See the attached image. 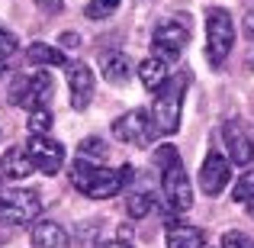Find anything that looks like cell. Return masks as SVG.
<instances>
[{
    "label": "cell",
    "instance_id": "cell-1",
    "mask_svg": "<svg viewBox=\"0 0 254 248\" xmlns=\"http://www.w3.org/2000/svg\"><path fill=\"white\" fill-rule=\"evenodd\" d=\"M132 165H126L123 171H110V167H100V165H90L87 158H77L71 165V187L84 197H93V200H110L123 190L126 184L132 180Z\"/></svg>",
    "mask_w": 254,
    "mask_h": 248
},
{
    "label": "cell",
    "instance_id": "cell-2",
    "mask_svg": "<svg viewBox=\"0 0 254 248\" xmlns=\"http://www.w3.org/2000/svg\"><path fill=\"white\" fill-rule=\"evenodd\" d=\"M155 165L161 167V190H164L168 206L177 213L190 210L193 206V187H190V177H187L184 165H180V155L171 145H161L155 152Z\"/></svg>",
    "mask_w": 254,
    "mask_h": 248
},
{
    "label": "cell",
    "instance_id": "cell-3",
    "mask_svg": "<svg viewBox=\"0 0 254 248\" xmlns=\"http://www.w3.org/2000/svg\"><path fill=\"white\" fill-rule=\"evenodd\" d=\"M155 106H151V123H155L158 136H171L180 129V103H184V78H168L158 87Z\"/></svg>",
    "mask_w": 254,
    "mask_h": 248
},
{
    "label": "cell",
    "instance_id": "cell-4",
    "mask_svg": "<svg viewBox=\"0 0 254 248\" xmlns=\"http://www.w3.org/2000/svg\"><path fill=\"white\" fill-rule=\"evenodd\" d=\"M232 45H235V26H232L229 10H222V6L206 10V58L212 68H219L229 58Z\"/></svg>",
    "mask_w": 254,
    "mask_h": 248
},
{
    "label": "cell",
    "instance_id": "cell-5",
    "mask_svg": "<svg viewBox=\"0 0 254 248\" xmlns=\"http://www.w3.org/2000/svg\"><path fill=\"white\" fill-rule=\"evenodd\" d=\"M113 136L123 139V142H129V145L145 149V145L155 142L158 129H155V123H151V113H145V110H129L126 116H119L116 123H113Z\"/></svg>",
    "mask_w": 254,
    "mask_h": 248
},
{
    "label": "cell",
    "instance_id": "cell-6",
    "mask_svg": "<svg viewBox=\"0 0 254 248\" xmlns=\"http://www.w3.org/2000/svg\"><path fill=\"white\" fill-rule=\"evenodd\" d=\"M26 155H29L32 167L42 171L45 177H55V174L62 171V165H64V149L55 142V139H49V136H32Z\"/></svg>",
    "mask_w": 254,
    "mask_h": 248
},
{
    "label": "cell",
    "instance_id": "cell-7",
    "mask_svg": "<svg viewBox=\"0 0 254 248\" xmlns=\"http://www.w3.org/2000/svg\"><path fill=\"white\" fill-rule=\"evenodd\" d=\"M42 210V200H39V190H19L13 197H3L0 193V223H29L32 216H39Z\"/></svg>",
    "mask_w": 254,
    "mask_h": 248
},
{
    "label": "cell",
    "instance_id": "cell-8",
    "mask_svg": "<svg viewBox=\"0 0 254 248\" xmlns=\"http://www.w3.org/2000/svg\"><path fill=\"white\" fill-rule=\"evenodd\" d=\"M229 177H232L229 162H225L219 152H209L203 167H199V190H203L206 197H219V193L225 190V184H229Z\"/></svg>",
    "mask_w": 254,
    "mask_h": 248
},
{
    "label": "cell",
    "instance_id": "cell-9",
    "mask_svg": "<svg viewBox=\"0 0 254 248\" xmlns=\"http://www.w3.org/2000/svg\"><path fill=\"white\" fill-rule=\"evenodd\" d=\"M222 139H225V149H229L232 162H235V165H251L254 139H251V132L245 129L242 119H229V123L222 126Z\"/></svg>",
    "mask_w": 254,
    "mask_h": 248
},
{
    "label": "cell",
    "instance_id": "cell-10",
    "mask_svg": "<svg viewBox=\"0 0 254 248\" xmlns=\"http://www.w3.org/2000/svg\"><path fill=\"white\" fill-rule=\"evenodd\" d=\"M155 49L161 52V58H177L180 52L187 49V42H190V29H187L184 23H174V19H168V23H161L155 29Z\"/></svg>",
    "mask_w": 254,
    "mask_h": 248
},
{
    "label": "cell",
    "instance_id": "cell-11",
    "mask_svg": "<svg viewBox=\"0 0 254 248\" xmlns=\"http://www.w3.org/2000/svg\"><path fill=\"white\" fill-rule=\"evenodd\" d=\"M68 90H71V106L87 110L93 100V71L87 65H68Z\"/></svg>",
    "mask_w": 254,
    "mask_h": 248
},
{
    "label": "cell",
    "instance_id": "cell-12",
    "mask_svg": "<svg viewBox=\"0 0 254 248\" xmlns=\"http://www.w3.org/2000/svg\"><path fill=\"white\" fill-rule=\"evenodd\" d=\"M206 245V236L203 229L196 226H187V223H168V248H203Z\"/></svg>",
    "mask_w": 254,
    "mask_h": 248
},
{
    "label": "cell",
    "instance_id": "cell-13",
    "mask_svg": "<svg viewBox=\"0 0 254 248\" xmlns=\"http://www.w3.org/2000/svg\"><path fill=\"white\" fill-rule=\"evenodd\" d=\"M0 174L6 180H23L32 174V162L26 155V149H6L3 158H0Z\"/></svg>",
    "mask_w": 254,
    "mask_h": 248
},
{
    "label": "cell",
    "instance_id": "cell-14",
    "mask_svg": "<svg viewBox=\"0 0 254 248\" xmlns=\"http://www.w3.org/2000/svg\"><path fill=\"white\" fill-rule=\"evenodd\" d=\"M71 236L58 223H39L32 229V248H68Z\"/></svg>",
    "mask_w": 254,
    "mask_h": 248
},
{
    "label": "cell",
    "instance_id": "cell-15",
    "mask_svg": "<svg viewBox=\"0 0 254 248\" xmlns=\"http://www.w3.org/2000/svg\"><path fill=\"white\" fill-rule=\"evenodd\" d=\"M138 81L145 84V90H158V87L168 81V62L161 55H148L138 65Z\"/></svg>",
    "mask_w": 254,
    "mask_h": 248
},
{
    "label": "cell",
    "instance_id": "cell-16",
    "mask_svg": "<svg viewBox=\"0 0 254 248\" xmlns=\"http://www.w3.org/2000/svg\"><path fill=\"white\" fill-rule=\"evenodd\" d=\"M52 93H55V81H52V75L39 71L36 78H29V93H26L23 106H45L52 100Z\"/></svg>",
    "mask_w": 254,
    "mask_h": 248
},
{
    "label": "cell",
    "instance_id": "cell-17",
    "mask_svg": "<svg viewBox=\"0 0 254 248\" xmlns=\"http://www.w3.org/2000/svg\"><path fill=\"white\" fill-rule=\"evenodd\" d=\"M26 58H29V65H39V68H55V65H68L64 62V52H58L55 45H45V42H32L29 49H26Z\"/></svg>",
    "mask_w": 254,
    "mask_h": 248
},
{
    "label": "cell",
    "instance_id": "cell-18",
    "mask_svg": "<svg viewBox=\"0 0 254 248\" xmlns=\"http://www.w3.org/2000/svg\"><path fill=\"white\" fill-rule=\"evenodd\" d=\"M129 75H132V65H129V58L123 55V52H116V55H106V62H103V78L110 84H126L129 81Z\"/></svg>",
    "mask_w": 254,
    "mask_h": 248
},
{
    "label": "cell",
    "instance_id": "cell-19",
    "mask_svg": "<svg viewBox=\"0 0 254 248\" xmlns=\"http://www.w3.org/2000/svg\"><path fill=\"white\" fill-rule=\"evenodd\" d=\"M126 210H129V216H132V219H145L151 210H155V193H151V190H138V193H132V197L126 200Z\"/></svg>",
    "mask_w": 254,
    "mask_h": 248
},
{
    "label": "cell",
    "instance_id": "cell-20",
    "mask_svg": "<svg viewBox=\"0 0 254 248\" xmlns=\"http://www.w3.org/2000/svg\"><path fill=\"white\" fill-rule=\"evenodd\" d=\"M52 123H55V119H52V113L45 110V106H36V110H32V116H29V132H32V136H45V132L52 129Z\"/></svg>",
    "mask_w": 254,
    "mask_h": 248
},
{
    "label": "cell",
    "instance_id": "cell-21",
    "mask_svg": "<svg viewBox=\"0 0 254 248\" xmlns=\"http://www.w3.org/2000/svg\"><path fill=\"white\" fill-rule=\"evenodd\" d=\"M119 3H123V0H90L84 13H87L90 19H106V16H113V13H116Z\"/></svg>",
    "mask_w": 254,
    "mask_h": 248
},
{
    "label": "cell",
    "instance_id": "cell-22",
    "mask_svg": "<svg viewBox=\"0 0 254 248\" xmlns=\"http://www.w3.org/2000/svg\"><path fill=\"white\" fill-rule=\"evenodd\" d=\"M110 155V149H106L103 142H100V139H84L81 142V158H93V162H103V158Z\"/></svg>",
    "mask_w": 254,
    "mask_h": 248
},
{
    "label": "cell",
    "instance_id": "cell-23",
    "mask_svg": "<svg viewBox=\"0 0 254 248\" xmlns=\"http://www.w3.org/2000/svg\"><path fill=\"white\" fill-rule=\"evenodd\" d=\"M232 197H235L238 203H248V200H254V167L235 184V193H232Z\"/></svg>",
    "mask_w": 254,
    "mask_h": 248
},
{
    "label": "cell",
    "instance_id": "cell-24",
    "mask_svg": "<svg viewBox=\"0 0 254 248\" xmlns=\"http://www.w3.org/2000/svg\"><path fill=\"white\" fill-rule=\"evenodd\" d=\"M26 93H29V78H16V81L10 84V93H6V100H10L13 106L26 103Z\"/></svg>",
    "mask_w": 254,
    "mask_h": 248
},
{
    "label": "cell",
    "instance_id": "cell-25",
    "mask_svg": "<svg viewBox=\"0 0 254 248\" xmlns=\"http://www.w3.org/2000/svg\"><path fill=\"white\" fill-rule=\"evenodd\" d=\"M16 49H19L16 36H13L10 29H3V26H0V62H6V58H10Z\"/></svg>",
    "mask_w": 254,
    "mask_h": 248
},
{
    "label": "cell",
    "instance_id": "cell-26",
    "mask_svg": "<svg viewBox=\"0 0 254 248\" xmlns=\"http://www.w3.org/2000/svg\"><path fill=\"white\" fill-rule=\"evenodd\" d=\"M222 248H248V239H245L242 232H229V236L222 239Z\"/></svg>",
    "mask_w": 254,
    "mask_h": 248
},
{
    "label": "cell",
    "instance_id": "cell-27",
    "mask_svg": "<svg viewBox=\"0 0 254 248\" xmlns=\"http://www.w3.org/2000/svg\"><path fill=\"white\" fill-rule=\"evenodd\" d=\"M36 6H39L42 13H49V16L62 13V0H36Z\"/></svg>",
    "mask_w": 254,
    "mask_h": 248
},
{
    "label": "cell",
    "instance_id": "cell-28",
    "mask_svg": "<svg viewBox=\"0 0 254 248\" xmlns=\"http://www.w3.org/2000/svg\"><path fill=\"white\" fill-rule=\"evenodd\" d=\"M58 39H62L64 49H81V36H77V32H62Z\"/></svg>",
    "mask_w": 254,
    "mask_h": 248
},
{
    "label": "cell",
    "instance_id": "cell-29",
    "mask_svg": "<svg viewBox=\"0 0 254 248\" xmlns=\"http://www.w3.org/2000/svg\"><path fill=\"white\" fill-rule=\"evenodd\" d=\"M245 32H248V39L254 42V13H248V16H245Z\"/></svg>",
    "mask_w": 254,
    "mask_h": 248
},
{
    "label": "cell",
    "instance_id": "cell-30",
    "mask_svg": "<svg viewBox=\"0 0 254 248\" xmlns=\"http://www.w3.org/2000/svg\"><path fill=\"white\" fill-rule=\"evenodd\" d=\"M100 248H132L129 242H126V239H119V242H103Z\"/></svg>",
    "mask_w": 254,
    "mask_h": 248
},
{
    "label": "cell",
    "instance_id": "cell-31",
    "mask_svg": "<svg viewBox=\"0 0 254 248\" xmlns=\"http://www.w3.org/2000/svg\"><path fill=\"white\" fill-rule=\"evenodd\" d=\"M248 65L254 68V42H251V55H248Z\"/></svg>",
    "mask_w": 254,
    "mask_h": 248
},
{
    "label": "cell",
    "instance_id": "cell-32",
    "mask_svg": "<svg viewBox=\"0 0 254 248\" xmlns=\"http://www.w3.org/2000/svg\"><path fill=\"white\" fill-rule=\"evenodd\" d=\"M248 213H251V219H254V200H248Z\"/></svg>",
    "mask_w": 254,
    "mask_h": 248
},
{
    "label": "cell",
    "instance_id": "cell-33",
    "mask_svg": "<svg viewBox=\"0 0 254 248\" xmlns=\"http://www.w3.org/2000/svg\"><path fill=\"white\" fill-rule=\"evenodd\" d=\"M3 71H6V68H3V62H0V75H3Z\"/></svg>",
    "mask_w": 254,
    "mask_h": 248
}]
</instances>
